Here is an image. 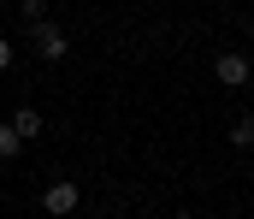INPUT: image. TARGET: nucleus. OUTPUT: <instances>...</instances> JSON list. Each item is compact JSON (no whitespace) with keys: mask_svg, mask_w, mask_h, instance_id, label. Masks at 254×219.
Wrapping results in <instances>:
<instances>
[{"mask_svg":"<svg viewBox=\"0 0 254 219\" xmlns=\"http://www.w3.org/2000/svg\"><path fill=\"white\" fill-rule=\"evenodd\" d=\"M77 202H83V190H77L71 178H60V184H48V190H42V208H48V214H54V219L77 214Z\"/></svg>","mask_w":254,"mask_h":219,"instance_id":"nucleus-1","label":"nucleus"},{"mask_svg":"<svg viewBox=\"0 0 254 219\" xmlns=\"http://www.w3.org/2000/svg\"><path fill=\"white\" fill-rule=\"evenodd\" d=\"M213 77H219L225 89H243V83H249V54H237V48H231V54H219Z\"/></svg>","mask_w":254,"mask_h":219,"instance_id":"nucleus-2","label":"nucleus"},{"mask_svg":"<svg viewBox=\"0 0 254 219\" xmlns=\"http://www.w3.org/2000/svg\"><path fill=\"white\" fill-rule=\"evenodd\" d=\"M65 48H71V42H65V30H54V24H42V30H36V54H42V60H65Z\"/></svg>","mask_w":254,"mask_h":219,"instance_id":"nucleus-3","label":"nucleus"},{"mask_svg":"<svg viewBox=\"0 0 254 219\" xmlns=\"http://www.w3.org/2000/svg\"><path fill=\"white\" fill-rule=\"evenodd\" d=\"M6 125H12V137H18V143H30V137H42V113H36V107H18V113H12Z\"/></svg>","mask_w":254,"mask_h":219,"instance_id":"nucleus-4","label":"nucleus"},{"mask_svg":"<svg viewBox=\"0 0 254 219\" xmlns=\"http://www.w3.org/2000/svg\"><path fill=\"white\" fill-rule=\"evenodd\" d=\"M18 18H24L30 30H42V24H48V0H18Z\"/></svg>","mask_w":254,"mask_h":219,"instance_id":"nucleus-5","label":"nucleus"},{"mask_svg":"<svg viewBox=\"0 0 254 219\" xmlns=\"http://www.w3.org/2000/svg\"><path fill=\"white\" fill-rule=\"evenodd\" d=\"M231 143H237V148H254V119H237V125H231Z\"/></svg>","mask_w":254,"mask_h":219,"instance_id":"nucleus-6","label":"nucleus"},{"mask_svg":"<svg viewBox=\"0 0 254 219\" xmlns=\"http://www.w3.org/2000/svg\"><path fill=\"white\" fill-rule=\"evenodd\" d=\"M18 148H24V143H18V137H12V125H0V160H12V154H18Z\"/></svg>","mask_w":254,"mask_h":219,"instance_id":"nucleus-7","label":"nucleus"},{"mask_svg":"<svg viewBox=\"0 0 254 219\" xmlns=\"http://www.w3.org/2000/svg\"><path fill=\"white\" fill-rule=\"evenodd\" d=\"M6 66H12V42L0 36V72H6Z\"/></svg>","mask_w":254,"mask_h":219,"instance_id":"nucleus-8","label":"nucleus"},{"mask_svg":"<svg viewBox=\"0 0 254 219\" xmlns=\"http://www.w3.org/2000/svg\"><path fill=\"white\" fill-rule=\"evenodd\" d=\"M172 219H195V214H172Z\"/></svg>","mask_w":254,"mask_h":219,"instance_id":"nucleus-9","label":"nucleus"}]
</instances>
